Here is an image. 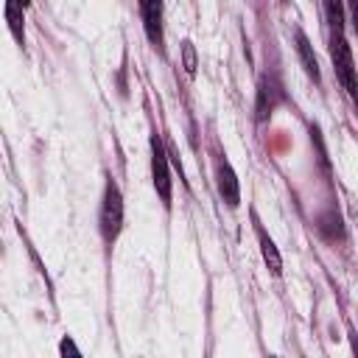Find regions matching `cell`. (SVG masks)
<instances>
[{"label":"cell","instance_id":"obj_1","mask_svg":"<svg viewBox=\"0 0 358 358\" xmlns=\"http://www.w3.org/2000/svg\"><path fill=\"white\" fill-rule=\"evenodd\" d=\"M120 227H123V199H120L117 185L109 179L106 190H103V204H101V235H103V241L112 243L120 235Z\"/></svg>","mask_w":358,"mask_h":358},{"label":"cell","instance_id":"obj_2","mask_svg":"<svg viewBox=\"0 0 358 358\" xmlns=\"http://www.w3.org/2000/svg\"><path fill=\"white\" fill-rule=\"evenodd\" d=\"M330 59H333V64H336V73H338L344 90L350 92V90L358 84V78H355L352 53H350V45H347V39H344V31H333V36H330Z\"/></svg>","mask_w":358,"mask_h":358},{"label":"cell","instance_id":"obj_3","mask_svg":"<svg viewBox=\"0 0 358 358\" xmlns=\"http://www.w3.org/2000/svg\"><path fill=\"white\" fill-rule=\"evenodd\" d=\"M151 176H154V187L162 199L165 207H171V173H168V154L162 148L159 134H151Z\"/></svg>","mask_w":358,"mask_h":358},{"label":"cell","instance_id":"obj_4","mask_svg":"<svg viewBox=\"0 0 358 358\" xmlns=\"http://www.w3.org/2000/svg\"><path fill=\"white\" fill-rule=\"evenodd\" d=\"M218 193H221V199H224L229 207H238V201H241V187H238V176H235V171L229 168L227 159L218 162Z\"/></svg>","mask_w":358,"mask_h":358},{"label":"cell","instance_id":"obj_5","mask_svg":"<svg viewBox=\"0 0 358 358\" xmlns=\"http://www.w3.org/2000/svg\"><path fill=\"white\" fill-rule=\"evenodd\" d=\"M282 98V90L274 78H263L260 90H257V120H266L271 115V109L277 106V101Z\"/></svg>","mask_w":358,"mask_h":358},{"label":"cell","instance_id":"obj_6","mask_svg":"<svg viewBox=\"0 0 358 358\" xmlns=\"http://www.w3.org/2000/svg\"><path fill=\"white\" fill-rule=\"evenodd\" d=\"M296 53H299V59H302L305 73H308L313 81H319V64H316V56H313V50H310V42H308V36H305L302 31H296Z\"/></svg>","mask_w":358,"mask_h":358},{"label":"cell","instance_id":"obj_7","mask_svg":"<svg viewBox=\"0 0 358 358\" xmlns=\"http://www.w3.org/2000/svg\"><path fill=\"white\" fill-rule=\"evenodd\" d=\"M260 252H263V260H266V266H268V271L277 277L280 271H282V257H280V252H277V246H274V241L260 229Z\"/></svg>","mask_w":358,"mask_h":358},{"label":"cell","instance_id":"obj_8","mask_svg":"<svg viewBox=\"0 0 358 358\" xmlns=\"http://www.w3.org/2000/svg\"><path fill=\"white\" fill-rule=\"evenodd\" d=\"M6 20H8V28H11L14 39L22 45L25 31H22V3L20 0H6Z\"/></svg>","mask_w":358,"mask_h":358},{"label":"cell","instance_id":"obj_9","mask_svg":"<svg viewBox=\"0 0 358 358\" xmlns=\"http://www.w3.org/2000/svg\"><path fill=\"white\" fill-rule=\"evenodd\" d=\"M324 14L330 22V31H344V8L341 0H324Z\"/></svg>","mask_w":358,"mask_h":358},{"label":"cell","instance_id":"obj_10","mask_svg":"<svg viewBox=\"0 0 358 358\" xmlns=\"http://www.w3.org/2000/svg\"><path fill=\"white\" fill-rule=\"evenodd\" d=\"M182 56H185V70L193 76V73H196V48H193L190 42H185V45H182Z\"/></svg>","mask_w":358,"mask_h":358},{"label":"cell","instance_id":"obj_11","mask_svg":"<svg viewBox=\"0 0 358 358\" xmlns=\"http://www.w3.org/2000/svg\"><path fill=\"white\" fill-rule=\"evenodd\" d=\"M59 352H62V355H81V350L73 344V338H62V344H59Z\"/></svg>","mask_w":358,"mask_h":358},{"label":"cell","instance_id":"obj_12","mask_svg":"<svg viewBox=\"0 0 358 358\" xmlns=\"http://www.w3.org/2000/svg\"><path fill=\"white\" fill-rule=\"evenodd\" d=\"M350 3V14H352V25H355V31H358V0H347Z\"/></svg>","mask_w":358,"mask_h":358},{"label":"cell","instance_id":"obj_13","mask_svg":"<svg viewBox=\"0 0 358 358\" xmlns=\"http://www.w3.org/2000/svg\"><path fill=\"white\" fill-rule=\"evenodd\" d=\"M350 98H352V101H355V106H358V84L350 90Z\"/></svg>","mask_w":358,"mask_h":358},{"label":"cell","instance_id":"obj_14","mask_svg":"<svg viewBox=\"0 0 358 358\" xmlns=\"http://www.w3.org/2000/svg\"><path fill=\"white\" fill-rule=\"evenodd\" d=\"M20 3H22V6H28V3H31V0H20Z\"/></svg>","mask_w":358,"mask_h":358}]
</instances>
